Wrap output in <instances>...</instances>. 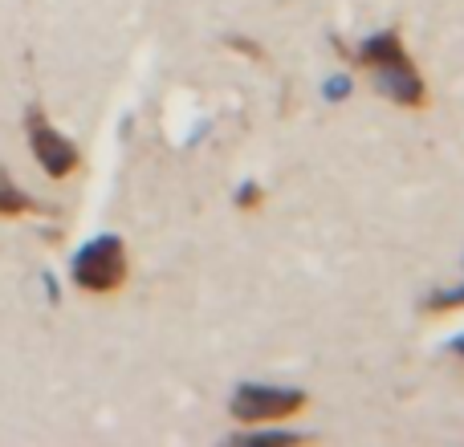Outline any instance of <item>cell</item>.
Listing matches in <instances>:
<instances>
[{"label": "cell", "mask_w": 464, "mask_h": 447, "mask_svg": "<svg viewBox=\"0 0 464 447\" xmlns=\"http://www.w3.org/2000/svg\"><path fill=\"white\" fill-rule=\"evenodd\" d=\"M354 62L367 65V70L375 73L379 94L392 98L395 106L420 110V106L428 102V86H424L416 62L408 57V45H403V37L395 29H383V33H375V37H367L359 45V57H354Z\"/></svg>", "instance_id": "obj_1"}, {"label": "cell", "mask_w": 464, "mask_h": 447, "mask_svg": "<svg viewBox=\"0 0 464 447\" xmlns=\"http://www.w3.org/2000/svg\"><path fill=\"white\" fill-rule=\"evenodd\" d=\"M70 277L86 293H114L127 281V244L119 236H94L78 248Z\"/></svg>", "instance_id": "obj_2"}, {"label": "cell", "mask_w": 464, "mask_h": 447, "mask_svg": "<svg viewBox=\"0 0 464 447\" xmlns=\"http://www.w3.org/2000/svg\"><path fill=\"white\" fill-rule=\"evenodd\" d=\"M302 391H285V386H265V383H240L228 399L232 419L240 423H277V419H289L305 407Z\"/></svg>", "instance_id": "obj_3"}, {"label": "cell", "mask_w": 464, "mask_h": 447, "mask_svg": "<svg viewBox=\"0 0 464 447\" xmlns=\"http://www.w3.org/2000/svg\"><path fill=\"white\" fill-rule=\"evenodd\" d=\"M24 135H29L33 159L41 163V171H45V176H53V179L73 176V167H78V147H73L70 138H65L62 130L45 119V110H37V106H33V110L24 114Z\"/></svg>", "instance_id": "obj_4"}, {"label": "cell", "mask_w": 464, "mask_h": 447, "mask_svg": "<svg viewBox=\"0 0 464 447\" xmlns=\"http://www.w3.org/2000/svg\"><path fill=\"white\" fill-rule=\"evenodd\" d=\"M29 212H41L37 200H29V195H24L21 187H16L13 179L0 171V216H5V220H16V216H29Z\"/></svg>", "instance_id": "obj_5"}, {"label": "cell", "mask_w": 464, "mask_h": 447, "mask_svg": "<svg viewBox=\"0 0 464 447\" xmlns=\"http://www.w3.org/2000/svg\"><path fill=\"white\" fill-rule=\"evenodd\" d=\"M452 309H464V285H452V289H440L424 301V313H452Z\"/></svg>", "instance_id": "obj_6"}, {"label": "cell", "mask_w": 464, "mask_h": 447, "mask_svg": "<svg viewBox=\"0 0 464 447\" xmlns=\"http://www.w3.org/2000/svg\"><path fill=\"white\" fill-rule=\"evenodd\" d=\"M310 440V435H297V432H273V427H265V432H253L248 435V443H302Z\"/></svg>", "instance_id": "obj_7"}, {"label": "cell", "mask_w": 464, "mask_h": 447, "mask_svg": "<svg viewBox=\"0 0 464 447\" xmlns=\"http://www.w3.org/2000/svg\"><path fill=\"white\" fill-rule=\"evenodd\" d=\"M261 200H265V192H261V187H256V184H245V187H240V192H237V208H240V212H253V208H261Z\"/></svg>", "instance_id": "obj_8"}, {"label": "cell", "mask_w": 464, "mask_h": 447, "mask_svg": "<svg viewBox=\"0 0 464 447\" xmlns=\"http://www.w3.org/2000/svg\"><path fill=\"white\" fill-rule=\"evenodd\" d=\"M351 94V78H330L326 81V98H346Z\"/></svg>", "instance_id": "obj_9"}, {"label": "cell", "mask_w": 464, "mask_h": 447, "mask_svg": "<svg viewBox=\"0 0 464 447\" xmlns=\"http://www.w3.org/2000/svg\"><path fill=\"white\" fill-rule=\"evenodd\" d=\"M452 354H460V358H464V334L452 338Z\"/></svg>", "instance_id": "obj_10"}]
</instances>
